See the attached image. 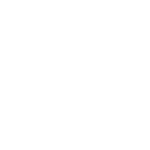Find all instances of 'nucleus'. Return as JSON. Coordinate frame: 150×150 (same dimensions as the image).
Masks as SVG:
<instances>
[]
</instances>
